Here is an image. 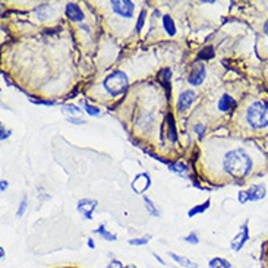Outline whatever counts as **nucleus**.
<instances>
[{
	"mask_svg": "<svg viewBox=\"0 0 268 268\" xmlns=\"http://www.w3.org/2000/svg\"><path fill=\"white\" fill-rule=\"evenodd\" d=\"M221 169L233 179H245L253 170V161L245 148H231L223 155Z\"/></svg>",
	"mask_w": 268,
	"mask_h": 268,
	"instance_id": "nucleus-1",
	"label": "nucleus"
},
{
	"mask_svg": "<svg viewBox=\"0 0 268 268\" xmlns=\"http://www.w3.org/2000/svg\"><path fill=\"white\" fill-rule=\"evenodd\" d=\"M245 123L252 131H262L268 128V101L253 100L245 109Z\"/></svg>",
	"mask_w": 268,
	"mask_h": 268,
	"instance_id": "nucleus-2",
	"label": "nucleus"
},
{
	"mask_svg": "<svg viewBox=\"0 0 268 268\" xmlns=\"http://www.w3.org/2000/svg\"><path fill=\"white\" fill-rule=\"evenodd\" d=\"M103 88L106 90V93L109 96L120 97L129 88V78L123 71H113L104 78Z\"/></svg>",
	"mask_w": 268,
	"mask_h": 268,
	"instance_id": "nucleus-3",
	"label": "nucleus"
},
{
	"mask_svg": "<svg viewBox=\"0 0 268 268\" xmlns=\"http://www.w3.org/2000/svg\"><path fill=\"white\" fill-rule=\"evenodd\" d=\"M267 196V185L265 183H253L248 189L237 192V201L239 204L245 205L248 202H258L262 201Z\"/></svg>",
	"mask_w": 268,
	"mask_h": 268,
	"instance_id": "nucleus-4",
	"label": "nucleus"
},
{
	"mask_svg": "<svg viewBox=\"0 0 268 268\" xmlns=\"http://www.w3.org/2000/svg\"><path fill=\"white\" fill-rule=\"evenodd\" d=\"M250 239V231H249V221L246 220L240 227H239V231L233 236V239L230 240V249L233 252H240L245 245L249 242Z\"/></svg>",
	"mask_w": 268,
	"mask_h": 268,
	"instance_id": "nucleus-5",
	"label": "nucleus"
},
{
	"mask_svg": "<svg viewBox=\"0 0 268 268\" xmlns=\"http://www.w3.org/2000/svg\"><path fill=\"white\" fill-rule=\"evenodd\" d=\"M112 11L120 17V18H125V19H131L134 18V14H135V3L131 2V0H112L109 3Z\"/></svg>",
	"mask_w": 268,
	"mask_h": 268,
	"instance_id": "nucleus-6",
	"label": "nucleus"
},
{
	"mask_svg": "<svg viewBox=\"0 0 268 268\" xmlns=\"http://www.w3.org/2000/svg\"><path fill=\"white\" fill-rule=\"evenodd\" d=\"M207 78V68H205V63L204 62H198L195 60L189 75H188V84L191 87H201L204 84Z\"/></svg>",
	"mask_w": 268,
	"mask_h": 268,
	"instance_id": "nucleus-7",
	"label": "nucleus"
},
{
	"mask_svg": "<svg viewBox=\"0 0 268 268\" xmlns=\"http://www.w3.org/2000/svg\"><path fill=\"white\" fill-rule=\"evenodd\" d=\"M97 207H98V201L91 199V198H82V199L78 201L77 210H78V212H79L84 218L93 220V214H94V211L97 210Z\"/></svg>",
	"mask_w": 268,
	"mask_h": 268,
	"instance_id": "nucleus-8",
	"label": "nucleus"
},
{
	"mask_svg": "<svg viewBox=\"0 0 268 268\" xmlns=\"http://www.w3.org/2000/svg\"><path fill=\"white\" fill-rule=\"evenodd\" d=\"M196 100V93L189 88V90H183L179 97H177V101H176V110L177 112H186L192 104L193 101Z\"/></svg>",
	"mask_w": 268,
	"mask_h": 268,
	"instance_id": "nucleus-9",
	"label": "nucleus"
},
{
	"mask_svg": "<svg viewBox=\"0 0 268 268\" xmlns=\"http://www.w3.org/2000/svg\"><path fill=\"white\" fill-rule=\"evenodd\" d=\"M131 186H132L134 192H136V193H139V195H144V192L148 191L150 186H151V176H150L147 172H145V173H144V172H142V173H138V174L134 177Z\"/></svg>",
	"mask_w": 268,
	"mask_h": 268,
	"instance_id": "nucleus-10",
	"label": "nucleus"
},
{
	"mask_svg": "<svg viewBox=\"0 0 268 268\" xmlns=\"http://www.w3.org/2000/svg\"><path fill=\"white\" fill-rule=\"evenodd\" d=\"M63 12H65V17L69 21L75 22V24H79V22H82L85 19V14H84V11L81 9V6L78 3H74V2L66 3Z\"/></svg>",
	"mask_w": 268,
	"mask_h": 268,
	"instance_id": "nucleus-11",
	"label": "nucleus"
},
{
	"mask_svg": "<svg viewBox=\"0 0 268 268\" xmlns=\"http://www.w3.org/2000/svg\"><path fill=\"white\" fill-rule=\"evenodd\" d=\"M217 109L221 113H230L237 109V101L230 94H223L217 101Z\"/></svg>",
	"mask_w": 268,
	"mask_h": 268,
	"instance_id": "nucleus-12",
	"label": "nucleus"
},
{
	"mask_svg": "<svg viewBox=\"0 0 268 268\" xmlns=\"http://www.w3.org/2000/svg\"><path fill=\"white\" fill-rule=\"evenodd\" d=\"M166 126H167V138L172 144H176L179 139V134H177V128H176V122L172 113H167L166 116Z\"/></svg>",
	"mask_w": 268,
	"mask_h": 268,
	"instance_id": "nucleus-13",
	"label": "nucleus"
},
{
	"mask_svg": "<svg viewBox=\"0 0 268 268\" xmlns=\"http://www.w3.org/2000/svg\"><path fill=\"white\" fill-rule=\"evenodd\" d=\"M167 255L169 258H172L177 265H180L182 268H198V264L195 261H192L191 258L188 256H183V255H179V253H174L172 250H167Z\"/></svg>",
	"mask_w": 268,
	"mask_h": 268,
	"instance_id": "nucleus-14",
	"label": "nucleus"
},
{
	"mask_svg": "<svg viewBox=\"0 0 268 268\" xmlns=\"http://www.w3.org/2000/svg\"><path fill=\"white\" fill-rule=\"evenodd\" d=\"M34 15L37 17L38 21H46L53 15V8L49 3H43V5H40L34 9Z\"/></svg>",
	"mask_w": 268,
	"mask_h": 268,
	"instance_id": "nucleus-15",
	"label": "nucleus"
},
{
	"mask_svg": "<svg viewBox=\"0 0 268 268\" xmlns=\"http://www.w3.org/2000/svg\"><path fill=\"white\" fill-rule=\"evenodd\" d=\"M161 24H163V28H164V31L169 37H174L177 34L176 24H174V21L170 15H163L161 17Z\"/></svg>",
	"mask_w": 268,
	"mask_h": 268,
	"instance_id": "nucleus-16",
	"label": "nucleus"
},
{
	"mask_svg": "<svg viewBox=\"0 0 268 268\" xmlns=\"http://www.w3.org/2000/svg\"><path fill=\"white\" fill-rule=\"evenodd\" d=\"M157 79L164 88H170V81H172V69L170 68H161L157 72Z\"/></svg>",
	"mask_w": 268,
	"mask_h": 268,
	"instance_id": "nucleus-17",
	"label": "nucleus"
},
{
	"mask_svg": "<svg viewBox=\"0 0 268 268\" xmlns=\"http://www.w3.org/2000/svg\"><path fill=\"white\" fill-rule=\"evenodd\" d=\"M210 205H211V199H205L204 202L193 205L192 208H189V210H188V217H189V218H192V217H195V215L204 214V212L210 208Z\"/></svg>",
	"mask_w": 268,
	"mask_h": 268,
	"instance_id": "nucleus-18",
	"label": "nucleus"
},
{
	"mask_svg": "<svg viewBox=\"0 0 268 268\" xmlns=\"http://www.w3.org/2000/svg\"><path fill=\"white\" fill-rule=\"evenodd\" d=\"M214 56H215L214 47H212V46H205L204 49H201V50L198 52L196 60H198V62H208V60H211Z\"/></svg>",
	"mask_w": 268,
	"mask_h": 268,
	"instance_id": "nucleus-19",
	"label": "nucleus"
},
{
	"mask_svg": "<svg viewBox=\"0 0 268 268\" xmlns=\"http://www.w3.org/2000/svg\"><path fill=\"white\" fill-rule=\"evenodd\" d=\"M94 233H96V234H98L101 239H104V240H107V242H116V240H117V234H115V233L109 231V230L106 229V226H104V224H100V226H98V229H96V230H94Z\"/></svg>",
	"mask_w": 268,
	"mask_h": 268,
	"instance_id": "nucleus-20",
	"label": "nucleus"
},
{
	"mask_svg": "<svg viewBox=\"0 0 268 268\" xmlns=\"http://www.w3.org/2000/svg\"><path fill=\"white\" fill-rule=\"evenodd\" d=\"M208 268H233L230 261L221 256H214L208 261Z\"/></svg>",
	"mask_w": 268,
	"mask_h": 268,
	"instance_id": "nucleus-21",
	"label": "nucleus"
},
{
	"mask_svg": "<svg viewBox=\"0 0 268 268\" xmlns=\"http://www.w3.org/2000/svg\"><path fill=\"white\" fill-rule=\"evenodd\" d=\"M169 170L176 173L177 176L180 177H188V173H189V169L186 164L183 163H173V164H169Z\"/></svg>",
	"mask_w": 268,
	"mask_h": 268,
	"instance_id": "nucleus-22",
	"label": "nucleus"
},
{
	"mask_svg": "<svg viewBox=\"0 0 268 268\" xmlns=\"http://www.w3.org/2000/svg\"><path fill=\"white\" fill-rule=\"evenodd\" d=\"M142 199H144V204H145V210H147L153 217H160V210H158L157 205L153 202V199H151L150 196H147V195H144Z\"/></svg>",
	"mask_w": 268,
	"mask_h": 268,
	"instance_id": "nucleus-23",
	"label": "nucleus"
},
{
	"mask_svg": "<svg viewBox=\"0 0 268 268\" xmlns=\"http://www.w3.org/2000/svg\"><path fill=\"white\" fill-rule=\"evenodd\" d=\"M62 112L66 113L68 116H74V117H78V116L82 113V110H81L78 106L72 104V103H65V104H62Z\"/></svg>",
	"mask_w": 268,
	"mask_h": 268,
	"instance_id": "nucleus-24",
	"label": "nucleus"
},
{
	"mask_svg": "<svg viewBox=\"0 0 268 268\" xmlns=\"http://www.w3.org/2000/svg\"><path fill=\"white\" fill-rule=\"evenodd\" d=\"M151 237H153L151 234H145V236H141V237L129 239V240H128V243H129V245H132V246H145V245H148V243H150Z\"/></svg>",
	"mask_w": 268,
	"mask_h": 268,
	"instance_id": "nucleus-25",
	"label": "nucleus"
},
{
	"mask_svg": "<svg viewBox=\"0 0 268 268\" xmlns=\"http://www.w3.org/2000/svg\"><path fill=\"white\" fill-rule=\"evenodd\" d=\"M84 112L88 115V116H91V117H97V116H100V109L97 107V106H93V104H90L88 101H85L84 100Z\"/></svg>",
	"mask_w": 268,
	"mask_h": 268,
	"instance_id": "nucleus-26",
	"label": "nucleus"
},
{
	"mask_svg": "<svg viewBox=\"0 0 268 268\" xmlns=\"http://www.w3.org/2000/svg\"><path fill=\"white\" fill-rule=\"evenodd\" d=\"M145 19H147V11L145 9H141L139 15H138V19H136V24H135V31L136 33H141L144 25H145Z\"/></svg>",
	"mask_w": 268,
	"mask_h": 268,
	"instance_id": "nucleus-27",
	"label": "nucleus"
},
{
	"mask_svg": "<svg viewBox=\"0 0 268 268\" xmlns=\"http://www.w3.org/2000/svg\"><path fill=\"white\" fill-rule=\"evenodd\" d=\"M27 208H28V196H27V195H24V196H22V199H21V202L18 204V208H17V217H18V218H21V217L25 214Z\"/></svg>",
	"mask_w": 268,
	"mask_h": 268,
	"instance_id": "nucleus-28",
	"label": "nucleus"
},
{
	"mask_svg": "<svg viewBox=\"0 0 268 268\" xmlns=\"http://www.w3.org/2000/svg\"><path fill=\"white\" fill-rule=\"evenodd\" d=\"M192 129H193V132L196 134L198 139H202V138H204V135H205V132H207V126H205L202 122H196V123H193Z\"/></svg>",
	"mask_w": 268,
	"mask_h": 268,
	"instance_id": "nucleus-29",
	"label": "nucleus"
},
{
	"mask_svg": "<svg viewBox=\"0 0 268 268\" xmlns=\"http://www.w3.org/2000/svg\"><path fill=\"white\" fill-rule=\"evenodd\" d=\"M182 240L185 242V243H189V245H198L201 240H199V236L196 234V231H189L186 236H183L182 237Z\"/></svg>",
	"mask_w": 268,
	"mask_h": 268,
	"instance_id": "nucleus-30",
	"label": "nucleus"
},
{
	"mask_svg": "<svg viewBox=\"0 0 268 268\" xmlns=\"http://www.w3.org/2000/svg\"><path fill=\"white\" fill-rule=\"evenodd\" d=\"M66 120H68L71 125H77V126H79V125H87V120H84V119H81V117L66 116Z\"/></svg>",
	"mask_w": 268,
	"mask_h": 268,
	"instance_id": "nucleus-31",
	"label": "nucleus"
},
{
	"mask_svg": "<svg viewBox=\"0 0 268 268\" xmlns=\"http://www.w3.org/2000/svg\"><path fill=\"white\" fill-rule=\"evenodd\" d=\"M104 268H125V264L119 259H110Z\"/></svg>",
	"mask_w": 268,
	"mask_h": 268,
	"instance_id": "nucleus-32",
	"label": "nucleus"
},
{
	"mask_svg": "<svg viewBox=\"0 0 268 268\" xmlns=\"http://www.w3.org/2000/svg\"><path fill=\"white\" fill-rule=\"evenodd\" d=\"M11 134H12V131H9V129H6L3 125L2 126H0V141H6L9 136H11Z\"/></svg>",
	"mask_w": 268,
	"mask_h": 268,
	"instance_id": "nucleus-33",
	"label": "nucleus"
},
{
	"mask_svg": "<svg viewBox=\"0 0 268 268\" xmlns=\"http://www.w3.org/2000/svg\"><path fill=\"white\" fill-rule=\"evenodd\" d=\"M31 101H33L34 104H38V106H49V107H53V106L57 104V103L53 101V100H33V98H31Z\"/></svg>",
	"mask_w": 268,
	"mask_h": 268,
	"instance_id": "nucleus-34",
	"label": "nucleus"
},
{
	"mask_svg": "<svg viewBox=\"0 0 268 268\" xmlns=\"http://www.w3.org/2000/svg\"><path fill=\"white\" fill-rule=\"evenodd\" d=\"M9 188V182L8 180H0V192H6V189Z\"/></svg>",
	"mask_w": 268,
	"mask_h": 268,
	"instance_id": "nucleus-35",
	"label": "nucleus"
},
{
	"mask_svg": "<svg viewBox=\"0 0 268 268\" xmlns=\"http://www.w3.org/2000/svg\"><path fill=\"white\" fill-rule=\"evenodd\" d=\"M262 34L265 37H268V18L262 22Z\"/></svg>",
	"mask_w": 268,
	"mask_h": 268,
	"instance_id": "nucleus-36",
	"label": "nucleus"
},
{
	"mask_svg": "<svg viewBox=\"0 0 268 268\" xmlns=\"http://www.w3.org/2000/svg\"><path fill=\"white\" fill-rule=\"evenodd\" d=\"M87 246H88L91 250H94V249H96V242H94V239L88 237V239H87Z\"/></svg>",
	"mask_w": 268,
	"mask_h": 268,
	"instance_id": "nucleus-37",
	"label": "nucleus"
},
{
	"mask_svg": "<svg viewBox=\"0 0 268 268\" xmlns=\"http://www.w3.org/2000/svg\"><path fill=\"white\" fill-rule=\"evenodd\" d=\"M153 256L155 258V261H157V262H158L160 265H166V261H164V259H163V258H161L160 255H157L155 252H153Z\"/></svg>",
	"mask_w": 268,
	"mask_h": 268,
	"instance_id": "nucleus-38",
	"label": "nucleus"
},
{
	"mask_svg": "<svg viewBox=\"0 0 268 268\" xmlns=\"http://www.w3.org/2000/svg\"><path fill=\"white\" fill-rule=\"evenodd\" d=\"M5 258H6L5 249H3V248H0V259H2V261H5Z\"/></svg>",
	"mask_w": 268,
	"mask_h": 268,
	"instance_id": "nucleus-39",
	"label": "nucleus"
},
{
	"mask_svg": "<svg viewBox=\"0 0 268 268\" xmlns=\"http://www.w3.org/2000/svg\"><path fill=\"white\" fill-rule=\"evenodd\" d=\"M125 268H138V267L134 265V264H129V265H125Z\"/></svg>",
	"mask_w": 268,
	"mask_h": 268,
	"instance_id": "nucleus-40",
	"label": "nucleus"
}]
</instances>
